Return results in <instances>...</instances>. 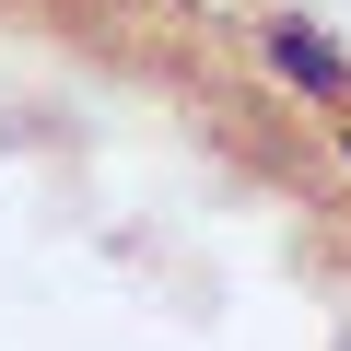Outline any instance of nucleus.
Listing matches in <instances>:
<instances>
[{
	"instance_id": "obj_1",
	"label": "nucleus",
	"mask_w": 351,
	"mask_h": 351,
	"mask_svg": "<svg viewBox=\"0 0 351 351\" xmlns=\"http://www.w3.org/2000/svg\"><path fill=\"white\" fill-rule=\"evenodd\" d=\"M258 59H269V82H293L304 106H339V117H351V59H339L304 12H269V24H258Z\"/></svg>"
},
{
	"instance_id": "obj_2",
	"label": "nucleus",
	"mask_w": 351,
	"mask_h": 351,
	"mask_svg": "<svg viewBox=\"0 0 351 351\" xmlns=\"http://www.w3.org/2000/svg\"><path fill=\"white\" fill-rule=\"evenodd\" d=\"M339 164H351V117H339Z\"/></svg>"
}]
</instances>
